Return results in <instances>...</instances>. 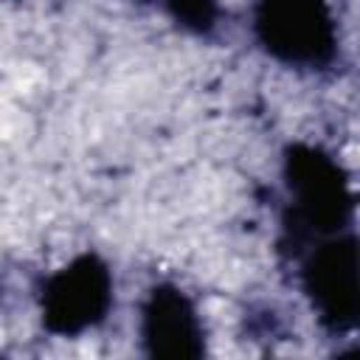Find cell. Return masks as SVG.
Wrapping results in <instances>:
<instances>
[{
    "mask_svg": "<svg viewBox=\"0 0 360 360\" xmlns=\"http://www.w3.org/2000/svg\"><path fill=\"white\" fill-rule=\"evenodd\" d=\"M110 304V276L93 259L84 256L59 270L45 290V318L59 332H79L93 326Z\"/></svg>",
    "mask_w": 360,
    "mask_h": 360,
    "instance_id": "cell-2",
    "label": "cell"
},
{
    "mask_svg": "<svg viewBox=\"0 0 360 360\" xmlns=\"http://www.w3.org/2000/svg\"><path fill=\"white\" fill-rule=\"evenodd\" d=\"M307 278H309V292L315 295L326 318H335V321L354 318L357 284H354V245L352 242L329 245L326 250H321L309 262Z\"/></svg>",
    "mask_w": 360,
    "mask_h": 360,
    "instance_id": "cell-3",
    "label": "cell"
},
{
    "mask_svg": "<svg viewBox=\"0 0 360 360\" xmlns=\"http://www.w3.org/2000/svg\"><path fill=\"white\" fill-rule=\"evenodd\" d=\"M143 332L160 354H194L200 326L188 301L169 287L152 292L143 309Z\"/></svg>",
    "mask_w": 360,
    "mask_h": 360,
    "instance_id": "cell-4",
    "label": "cell"
},
{
    "mask_svg": "<svg viewBox=\"0 0 360 360\" xmlns=\"http://www.w3.org/2000/svg\"><path fill=\"white\" fill-rule=\"evenodd\" d=\"M259 34L287 62H321L332 51V20L323 0H264Z\"/></svg>",
    "mask_w": 360,
    "mask_h": 360,
    "instance_id": "cell-1",
    "label": "cell"
},
{
    "mask_svg": "<svg viewBox=\"0 0 360 360\" xmlns=\"http://www.w3.org/2000/svg\"><path fill=\"white\" fill-rule=\"evenodd\" d=\"M292 188L298 191V205L309 222H335L343 205V186L338 180L335 163L318 152H304L290 160Z\"/></svg>",
    "mask_w": 360,
    "mask_h": 360,
    "instance_id": "cell-5",
    "label": "cell"
}]
</instances>
